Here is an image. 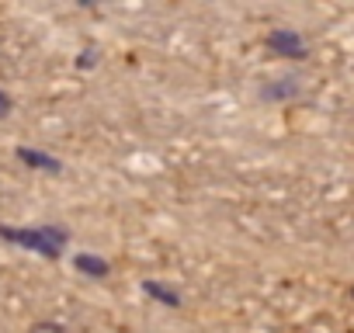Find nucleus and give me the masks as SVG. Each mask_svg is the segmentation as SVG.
Wrapping results in <instances>:
<instances>
[{"label": "nucleus", "mask_w": 354, "mask_h": 333, "mask_svg": "<svg viewBox=\"0 0 354 333\" xmlns=\"http://www.w3.org/2000/svg\"><path fill=\"white\" fill-rule=\"evenodd\" d=\"M25 163H35V166H42V171H59V163L56 160H49V156H42V153H32V149H21L18 153Z\"/></svg>", "instance_id": "obj_1"}, {"label": "nucleus", "mask_w": 354, "mask_h": 333, "mask_svg": "<svg viewBox=\"0 0 354 333\" xmlns=\"http://www.w3.org/2000/svg\"><path fill=\"white\" fill-rule=\"evenodd\" d=\"M77 267H80V271H87V274H97V278H104V274H108V264H104V260H97V257H77Z\"/></svg>", "instance_id": "obj_2"}, {"label": "nucleus", "mask_w": 354, "mask_h": 333, "mask_svg": "<svg viewBox=\"0 0 354 333\" xmlns=\"http://www.w3.org/2000/svg\"><path fill=\"white\" fill-rule=\"evenodd\" d=\"M146 292H149V295H156V298H160V302H167V305H177V295H174V292H167V288H160V285H153V281L146 285Z\"/></svg>", "instance_id": "obj_3"}, {"label": "nucleus", "mask_w": 354, "mask_h": 333, "mask_svg": "<svg viewBox=\"0 0 354 333\" xmlns=\"http://www.w3.org/2000/svg\"><path fill=\"white\" fill-rule=\"evenodd\" d=\"M32 333H59V330H56V326H35Z\"/></svg>", "instance_id": "obj_4"}, {"label": "nucleus", "mask_w": 354, "mask_h": 333, "mask_svg": "<svg viewBox=\"0 0 354 333\" xmlns=\"http://www.w3.org/2000/svg\"><path fill=\"white\" fill-rule=\"evenodd\" d=\"M8 108H11V101H8V97H4V94H0V115H4V111H8Z\"/></svg>", "instance_id": "obj_5"}]
</instances>
